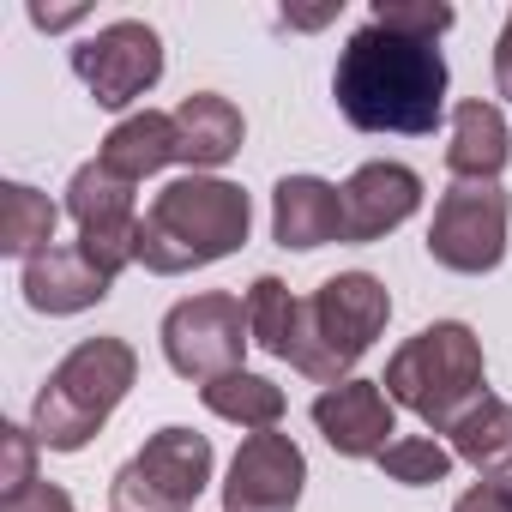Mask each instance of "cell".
Returning a JSON list of instances; mask_svg holds the SVG:
<instances>
[{
    "instance_id": "1",
    "label": "cell",
    "mask_w": 512,
    "mask_h": 512,
    "mask_svg": "<svg viewBox=\"0 0 512 512\" xmlns=\"http://www.w3.org/2000/svg\"><path fill=\"white\" fill-rule=\"evenodd\" d=\"M332 97H338V115L356 133L428 139L446 115V55L434 43L398 37V31L368 19L338 49Z\"/></svg>"
},
{
    "instance_id": "2",
    "label": "cell",
    "mask_w": 512,
    "mask_h": 512,
    "mask_svg": "<svg viewBox=\"0 0 512 512\" xmlns=\"http://www.w3.org/2000/svg\"><path fill=\"white\" fill-rule=\"evenodd\" d=\"M247 229H253V199L235 181L181 175L139 217V266L151 278H181V272L217 266L247 247Z\"/></svg>"
},
{
    "instance_id": "3",
    "label": "cell",
    "mask_w": 512,
    "mask_h": 512,
    "mask_svg": "<svg viewBox=\"0 0 512 512\" xmlns=\"http://www.w3.org/2000/svg\"><path fill=\"white\" fill-rule=\"evenodd\" d=\"M133 380H139V350L127 338H85V344H73L49 368V380H43V392L31 404L37 446L85 452L103 434V422L115 416V404L133 392Z\"/></svg>"
},
{
    "instance_id": "4",
    "label": "cell",
    "mask_w": 512,
    "mask_h": 512,
    "mask_svg": "<svg viewBox=\"0 0 512 512\" xmlns=\"http://www.w3.org/2000/svg\"><path fill=\"white\" fill-rule=\"evenodd\" d=\"M380 386L398 410H410L434 434H452L458 416L488 398V362H482V344L464 320H434L392 350Z\"/></svg>"
},
{
    "instance_id": "5",
    "label": "cell",
    "mask_w": 512,
    "mask_h": 512,
    "mask_svg": "<svg viewBox=\"0 0 512 512\" xmlns=\"http://www.w3.org/2000/svg\"><path fill=\"white\" fill-rule=\"evenodd\" d=\"M392 320V296L374 272H338L314 296H302L296 338H290V368L308 374L314 386H344L350 368L374 350V338Z\"/></svg>"
},
{
    "instance_id": "6",
    "label": "cell",
    "mask_w": 512,
    "mask_h": 512,
    "mask_svg": "<svg viewBox=\"0 0 512 512\" xmlns=\"http://www.w3.org/2000/svg\"><path fill=\"white\" fill-rule=\"evenodd\" d=\"M211 464H217L211 440L169 422L115 470L109 500H115V512H193V500L211 482Z\"/></svg>"
},
{
    "instance_id": "7",
    "label": "cell",
    "mask_w": 512,
    "mask_h": 512,
    "mask_svg": "<svg viewBox=\"0 0 512 512\" xmlns=\"http://www.w3.org/2000/svg\"><path fill=\"white\" fill-rule=\"evenodd\" d=\"M512 199L500 181H452L428 223V260L458 278H482L506 260Z\"/></svg>"
},
{
    "instance_id": "8",
    "label": "cell",
    "mask_w": 512,
    "mask_h": 512,
    "mask_svg": "<svg viewBox=\"0 0 512 512\" xmlns=\"http://www.w3.org/2000/svg\"><path fill=\"white\" fill-rule=\"evenodd\" d=\"M157 338H163V362H169L181 380H193V386L223 380V374L241 368V356H247V344H253V332H247V302H235V296H223V290L187 296V302H175V308L163 314Z\"/></svg>"
},
{
    "instance_id": "9",
    "label": "cell",
    "mask_w": 512,
    "mask_h": 512,
    "mask_svg": "<svg viewBox=\"0 0 512 512\" xmlns=\"http://www.w3.org/2000/svg\"><path fill=\"white\" fill-rule=\"evenodd\" d=\"M73 73L97 97V109H127L163 79V37L145 19H115L73 49Z\"/></svg>"
},
{
    "instance_id": "10",
    "label": "cell",
    "mask_w": 512,
    "mask_h": 512,
    "mask_svg": "<svg viewBox=\"0 0 512 512\" xmlns=\"http://www.w3.org/2000/svg\"><path fill=\"white\" fill-rule=\"evenodd\" d=\"M302 482H308V458L290 434L278 428L247 434L223 476V512H296Z\"/></svg>"
},
{
    "instance_id": "11",
    "label": "cell",
    "mask_w": 512,
    "mask_h": 512,
    "mask_svg": "<svg viewBox=\"0 0 512 512\" xmlns=\"http://www.w3.org/2000/svg\"><path fill=\"white\" fill-rule=\"evenodd\" d=\"M314 428L338 458H380L398 434V404L380 380H344L314 398Z\"/></svg>"
},
{
    "instance_id": "12",
    "label": "cell",
    "mask_w": 512,
    "mask_h": 512,
    "mask_svg": "<svg viewBox=\"0 0 512 512\" xmlns=\"http://www.w3.org/2000/svg\"><path fill=\"white\" fill-rule=\"evenodd\" d=\"M344 241H356V247H368V241H386L398 223H410L416 217V205H422V175L410 169V163H362L344 187Z\"/></svg>"
},
{
    "instance_id": "13",
    "label": "cell",
    "mask_w": 512,
    "mask_h": 512,
    "mask_svg": "<svg viewBox=\"0 0 512 512\" xmlns=\"http://www.w3.org/2000/svg\"><path fill=\"white\" fill-rule=\"evenodd\" d=\"M272 241L296 253L344 241V193L320 175H284L272 187Z\"/></svg>"
},
{
    "instance_id": "14",
    "label": "cell",
    "mask_w": 512,
    "mask_h": 512,
    "mask_svg": "<svg viewBox=\"0 0 512 512\" xmlns=\"http://www.w3.org/2000/svg\"><path fill=\"white\" fill-rule=\"evenodd\" d=\"M19 290H25V302L37 308V314H49V320H67V314H85V308H97L115 284L85 260L79 247H49V253H37V260H25V278H19Z\"/></svg>"
},
{
    "instance_id": "15",
    "label": "cell",
    "mask_w": 512,
    "mask_h": 512,
    "mask_svg": "<svg viewBox=\"0 0 512 512\" xmlns=\"http://www.w3.org/2000/svg\"><path fill=\"white\" fill-rule=\"evenodd\" d=\"M241 139H247V121H241V109L229 97H217V91L181 97V109H175V151H181V163L193 175L199 169H223L241 151Z\"/></svg>"
},
{
    "instance_id": "16",
    "label": "cell",
    "mask_w": 512,
    "mask_h": 512,
    "mask_svg": "<svg viewBox=\"0 0 512 512\" xmlns=\"http://www.w3.org/2000/svg\"><path fill=\"white\" fill-rule=\"evenodd\" d=\"M512 157V133H506V115L482 97L458 103L452 109V127H446V169L452 181H500Z\"/></svg>"
},
{
    "instance_id": "17",
    "label": "cell",
    "mask_w": 512,
    "mask_h": 512,
    "mask_svg": "<svg viewBox=\"0 0 512 512\" xmlns=\"http://www.w3.org/2000/svg\"><path fill=\"white\" fill-rule=\"evenodd\" d=\"M97 163L115 169V175L133 181V187H139L145 175L181 163V151H175V115H163V109H139V115L115 121L109 139H103V151H97Z\"/></svg>"
},
{
    "instance_id": "18",
    "label": "cell",
    "mask_w": 512,
    "mask_h": 512,
    "mask_svg": "<svg viewBox=\"0 0 512 512\" xmlns=\"http://www.w3.org/2000/svg\"><path fill=\"white\" fill-rule=\"evenodd\" d=\"M452 458H464L476 476H512V404L494 392L470 404L452 428Z\"/></svg>"
},
{
    "instance_id": "19",
    "label": "cell",
    "mask_w": 512,
    "mask_h": 512,
    "mask_svg": "<svg viewBox=\"0 0 512 512\" xmlns=\"http://www.w3.org/2000/svg\"><path fill=\"white\" fill-rule=\"evenodd\" d=\"M199 404L211 416L235 422V428H253V434H266V428L284 422V386L266 380V374H247V368H235L223 380H205L199 386Z\"/></svg>"
},
{
    "instance_id": "20",
    "label": "cell",
    "mask_w": 512,
    "mask_h": 512,
    "mask_svg": "<svg viewBox=\"0 0 512 512\" xmlns=\"http://www.w3.org/2000/svg\"><path fill=\"white\" fill-rule=\"evenodd\" d=\"M67 217L79 223V235H85V229H133V223H139V211H133V181H121V175L103 169L97 157L79 163L73 181H67Z\"/></svg>"
},
{
    "instance_id": "21",
    "label": "cell",
    "mask_w": 512,
    "mask_h": 512,
    "mask_svg": "<svg viewBox=\"0 0 512 512\" xmlns=\"http://www.w3.org/2000/svg\"><path fill=\"white\" fill-rule=\"evenodd\" d=\"M55 223H61V205L49 193H37L31 181H7V187H0V253L37 260V253L55 247Z\"/></svg>"
},
{
    "instance_id": "22",
    "label": "cell",
    "mask_w": 512,
    "mask_h": 512,
    "mask_svg": "<svg viewBox=\"0 0 512 512\" xmlns=\"http://www.w3.org/2000/svg\"><path fill=\"white\" fill-rule=\"evenodd\" d=\"M296 314H302V296H290L284 278H253V284H247V332H253V344L272 350L278 362L290 356Z\"/></svg>"
},
{
    "instance_id": "23",
    "label": "cell",
    "mask_w": 512,
    "mask_h": 512,
    "mask_svg": "<svg viewBox=\"0 0 512 512\" xmlns=\"http://www.w3.org/2000/svg\"><path fill=\"white\" fill-rule=\"evenodd\" d=\"M392 482H404V488H434V482H446L452 476V446H440L434 434H398L380 458H374Z\"/></svg>"
},
{
    "instance_id": "24",
    "label": "cell",
    "mask_w": 512,
    "mask_h": 512,
    "mask_svg": "<svg viewBox=\"0 0 512 512\" xmlns=\"http://www.w3.org/2000/svg\"><path fill=\"white\" fill-rule=\"evenodd\" d=\"M368 19L386 25V31H398V37H416V43H440L458 13L446 7V0H374Z\"/></svg>"
},
{
    "instance_id": "25",
    "label": "cell",
    "mask_w": 512,
    "mask_h": 512,
    "mask_svg": "<svg viewBox=\"0 0 512 512\" xmlns=\"http://www.w3.org/2000/svg\"><path fill=\"white\" fill-rule=\"evenodd\" d=\"M37 434L31 428H19V422H7L0 428V500H19V494H31L43 476H37Z\"/></svg>"
},
{
    "instance_id": "26",
    "label": "cell",
    "mask_w": 512,
    "mask_h": 512,
    "mask_svg": "<svg viewBox=\"0 0 512 512\" xmlns=\"http://www.w3.org/2000/svg\"><path fill=\"white\" fill-rule=\"evenodd\" d=\"M452 512H512V476H482L476 488L458 494Z\"/></svg>"
},
{
    "instance_id": "27",
    "label": "cell",
    "mask_w": 512,
    "mask_h": 512,
    "mask_svg": "<svg viewBox=\"0 0 512 512\" xmlns=\"http://www.w3.org/2000/svg\"><path fill=\"white\" fill-rule=\"evenodd\" d=\"M0 512H73V494H67L61 482H37V488L19 494V500H0Z\"/></svg>"
},
{
    "instance_id": "28",
    "label": "cell",
    "mask_w": 512,
    "mask_h": 512,
    "mask_svg": "<svg viewBox=\"0 0 512 512\" xmlns=\"http://www.w3.org/2000/svg\"><path fill=\"white\" fill-rule=\"evenodd\" d=\"M494 91L512 103V13H506V25H500V43H494Z\"/></svg>"
},
{
    "instance_id": "29",
    "label": "cell",
    "mask_w": 512,
    "mask_h": 512,
    "mask_svg": "<svg viewBox=\"0 0 512 512\" xmlns=\"http://www.w3.org/2000/svg\"><path fill=\"white\" fill-rule=\"evenodd\" d=\"M79 19H85V7H61V13L31 7V25H37V31H67V25H79Z\"/></svg>"
}]
</instances>
